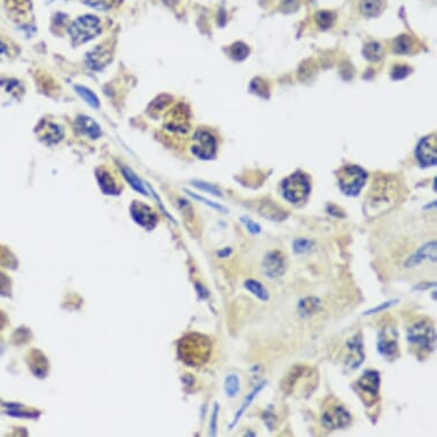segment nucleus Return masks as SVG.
Segmentation results:
<instances>
[{"instance_id":"1","label":"nucleus","mask_w":437,"mask_h":437,"mask_svg":"<svg viewBox=\"0 0 437 437\" xmlns=\"http://www.w3.org/2000/svg\"><path fill=\"white\" fill-rule=\"evenodd\" d=\"M212 344L203 334L191 333L182 338L179 344L180 360L190 366H200L210 358Z\"/></svg>"},{"instance_id":"2","label":"nucleus","mask_w":437,"mask_h":437,"mask_svg":"<svg viewBox=\"0 0 437 437\" xmlns=\"http://www.w3.org/2000/svg\"><path fill=\"white\" fill-rule=\"evenodd\" d=\"M407 341L422 353H432L435 348L436 333L432 319L419 317L407 328Z\"/></svg>"},{"instance_id":"3","label":"nucleus","mask_w":437,"mask_h":437,"mask_svg":"<svg viewBox=\"0 0 437 437\" xmlns=\"http://www.w3.org/2000/svg\"><path fill=\"white\" fill-rule=\"evenodd\" d=\"M101 34V21L94 15L78 18L69 27V35L74 46L92 40Z\"/></svg>"},{"instance_id":"4","label":"nucleus","mask_w":437,"mask_h":437,"mask_svg":"<svg viewBox=\"0 0 437 437\" xmlns=\"http://www.w3.org/2000/svg\"><path fill=\"white\" fill-rule=\"evenodd\" d=\"M338 178L339 185L345 195L356 196L364 187L367 174L360 166L347 165L340 169Z\"/></svg>"},{"instance_id":"5","label":"nucleus","mask_w":437,"mask_h":437,"mask_svg":"<svg viewBox=\"0 0 437 437\" xmlns=\"http://www.w3.org/2000/svg\"><path fill=\"white\" fill-rule=\"evenodd\" d=\"M283 196L291 203L298 204L307 200L310 192V183L308 178L301 172L290 175L283 182Z\"/></svg>"},{"instance_id":"6","label":"nucleus","mask_w":437,"mask_h":437,"mask_svg":"<svg viewBox=\"0 0 437 437\" xmlns=\"http://www.w3.org/2000/svg\"><path fill=\"white\" fill-rule=\"evenodd\" d=\"M192 154L201 159H211L217 151L215 138L207 130H198L194 135V143L191 146Z\"/></svg>"},{"instance_id":"7","label":"nucleus","mask_w":437,"mask_h":437,"mask_svg":"<svg viewBox=\"0 0 437 437\" xmlns=\"http://www.w3.org/2000/svg\"><path fill=\"white\" fill-rule=\"evenodd\" d=\"M380 376L377 371H366L360 379L357 380V388L360 390L361 396L365 395L364 400L366 403H374L379 396Z\"/></svg>"},{"instance_id":"8","label":"nucleus","mask_w":437,"mask_h":437,"mask_svg":"<svg viewBox=\"0 0 437 437\" xmlns=\"http://www.w3.org/2000/svg\"><path fill=\"white\" fill-rule=\"evenodd\" d=\"M322 421L323 425L330 430L345 428L350 422V414L342 406L334 405L323 412Z\"/></svg>"},{"instance_id":"9","label":"nucleus","mask_w":437,"mask_h":437,"mask_svg":"<svg viewBox=\"0 0 437 437\" xmlns=\"http://www.w3.org/2000/svg\"><path fill=\"white\" fill-rule=\"evenodd\" d=\"M377 347L379 353L384 357H395L399 353L397 332L391 326H386L379 332Z\"/></svg>"},{"instance_id":"10","label":"nucleus","mask_w":437,"mask_h":437,"mask_svg":"<svg viewBox=\"0 0 437 437\" xmlns=\"http://www.w3.org/2000/svg\"><path fill=\"white\" fill-rule=\"evenodd\" d=\"M262 269L269 278H277L284 275L286 270L285 255L280 251H272L267 253L262 262Z\"/></svg>"},{"instance_id":"11","label":"nucleus","mask_w":437,"mask_h":437,"mask_svg":"<svg viewBox=\"0 0 437 437\" xmlns=\"http://www.w3.org/2000/svg\"><path fill=\"white\" fill-rule=\"evenodd\" d=\"M417 158L422 166H435L437 163V150L435 136H427L417 146Z\"/></svg>"},{"instance_id":"12","label":"nucleus","mask_w":437,"mask_h":437,"mask_svg":"<svg viewBox=\"0 0 437 437\" xmlns=\"http://www.w3.org/2000/svg\"><path fill=\"white\" fill-rule=\"evenodd\" d=\"M130 213H132L135 222L146 229H152L157 223V215L154 213L151 208L142 203H136V201L133 203L130 206Z\"/></svg>"},{"instance_id":"13","label":"nucleus","mask_w":437,"mask_h":437,"mask_svg":"<svg viewBox=\"0 0 437 437\" xmlns=\"http://www.w3.org/2000/svg\"><path fill=\"white\" fill-rule=\"evenodd\" d=\"M347 365L351 368H357L364 361L363 341L360 335H355L347 342Z\"/></svg>"},{"instance_id":"14","label":"nucleus","mask_w":437,"mask_h":437,"mask_svg":"<svg viewBox=\"0 0 437 437\" xmlns=\"http://www.w3.org/2000/svg\"><path fill=\"white\" fill-rule=\"evenodd\" d=\"M423 260H432L433 262L436 261V242L427 243L417 251L413 255L409 257V260L406 261V267L411 268V267L418 266L422 262Z\"/></svg>"},{"instance_id":"15","label":"nucleus","mask_w":437,"mask_h":437,"mask_svg":"<svg viewBox=\"0 0 437 437\" xmlns=\"http://www.w3.org/2000/svg\"><path fill=\"white\" fill-rule=\"evenodd\" d=\"M110 57L111 55H110L109 48L100 45L87 54V64L93 69H101L104 65H107L108 62L110 61Z\"/></svg>"},{"instance_id":"16","label":"nucleus","mask_w":437,"mask_h":437,"mask_svg":"<svg viewBox=\"0 0 437 437\" xmlns=\"http://www.w3.org/2000/svg\"><path fill=\"white\" fill-rule=\"evenodd\" d=\"M77 126L78 129L85 135H87L91 139H99L102 135L100 126L97 125L95 120L90 118L87 116H80L77 118Z\"/></svg>"},{"instance_id":"17","label":"nucleus","mask_w":437,"mask_h":437,"mask_svg":"<svg viewBox=\"0 0 437 437\" xmlns=\"http://www.w3.org/2000/svg\"><path fill=\"white\" fill-rule=\"evenodd\" d=\"M384 4L383 0H362L360 4V9L362 14L368 18L378 16L383 11Z\"/></svg>"},{"instance_id":"18","label":"nucleus","mask_w":437,"mask_h":437,"mask_svg":"<svg viewBox=\"0 0 437 437\" xmlns=\"http://www.w3.org/2000/svg\"><path fill=\"white\" fill-rule=\"evenodd\" d=\"M122 173H123L124 178L126 179V181L128 182L130 187L134 189L135 191L140 192V194L143 196L148 195V191L146 190L142 181L140 180V179L138 178V175H136L135 173L132 171V169H130L129 167H126V166H122Z\"/></svg>"},{"instance_id":"19","label":"nucleus","mask_w":437,"mask_h":437,"mask_svg":"<svg viewBox=\"0 0 437 437\" xmlns=\"http://www.w3.org/2000/svg\"><path fill=\"white\" fill-rule=\"evenodd\" d=\"M299 308L301 310L302 315L310 316L316 314L321 309V301L315 296H308V298L302 299L299 303Z\"/></svg>"},{"instance_id":"20","label":"nucleus","mask_w":437,"mask_h":437,"mask_svg":"<svg viewBox=\"0 0 437 437\" xmlns=\"http://www.w3.org/2000/svg\"><path fill=\"white\" fill-rule=\"evenodd\" d=\"M265 387V382H261V383H259V384H256V387L254 388V389L251 391V393L249 394V395H247V397L245 399V401H244V403H243V405H242V407H240L239 410L237 411V413H236V416H235V418H234V421H233V423H231L230 425V428H233V427L236 425V423L238 422V420L240 419V417L243 416L244 414V412H245V411L247 410V407H249L250 405H251V403L253 402V400L255 399V396L257 395V394L260 393L261 390H262V388Z\"/></svg>"},{"instance_id":"21","label":"nucleus","mask_w":437,"mask_h":437,"mask_svg":"<svg viewBox=\"0 0 437 437\" xmlns=\"http://www.w3.org/2000/svg\"><path fill=\"white\" fill-rule=\"evenodd\" d=\"M245 289L247 291L252 293L254 296H256L257 299L262 300V301H266V300L269 299V294L268 291L265 289V286L262 285L260 282H257L255 279H249L246 280L245 284Z\"/></svg>"},{"instance_id":"22","label":"nucleus","mask_w":437,"mask_h":437,"mask_svg":"<svg viewBox=\"0 0 437 437\" xmlns=\"http://www.w3.org/2000/svg\"><path fill=\"white\" fill-rule=\"evenodd\" d=\"M74 90H76L78 95H79L81 99L85 101V102L89 104V106H91L92 108H95V109H97V108L100 107V101H99V99H97V96L92 92V91L87 89V87L78 86V85H76V86H74Z\"/></svg>"},{"instance_id":"23","label":"nucleus","mask_w":437,"mask_h":437,"mask_svg":"<svg viewBox=\"0 0 437 437\" xmlns=\"http://www.w3.org/2000/svg\"><path fill=\"white\" fill-rule=\"evenodd\" d=\"M315 19L318 27L325 30V29L331 28L332 25H333L335 21V15L334 13H332L330 11H321L316 14Z\"/></svg>"},{"instance_id":"24","label":"nucleus","mask_w":437,"mask_h":437,"mask_svg":"<svg viewBox=\"0 0 437 437\" xmlns=\"http://www.w3.org/2000/svg\"><path fill=\"white\" fill-rule=\"evenodd\" d=\"M364 55L370 61H379L383 56V48L378 42H370L364 48Z\"/></svg>"},{"instance_id":"25","label":"nucleus","mask_w":437,"mask_h":437,"mask_svg":"<svg viewBox=\"0 0 437 437\" xmlns=\"http://www.w3.org/2000/svg\"><path fill=\"white\" fill-rule=\"evenodd\" d=\"M224 390L229 397H235L239 391V378L236 374H229L224 380Z\"/></svg>"},{"instance_id":"26","label":"nucleus","mask_w":437,"mask_h":437,"mask_svg":"<svg viewBox=\"0 0 437 437\" xmlns=\"http://www.w3.org/2000/svg\"><path fill=\"white\" fill-rule=\"evenodd\" d=\"M411 48H412V38L409 37V36H400L394 41V51L396 53H407V52L411 51Z\"/></svg>"},{"instance_id":"27","label":"nucleus","mask_w":437,"mask_h":437,"mask_svg":"<svg viewBox=\"0 0 437 437\" xmlns=\"http://www.w3.org/2000/svg\"><path fill=\"white\" fill-rule=\"evenodd\" d=\"M250 53L249 47L243 42H236L230 47V56L236 61H243Z\"/></svg>"},{"instance_id":"28","label":"nucleus","mask_w":437,"mask_h":437,"mask_svg":"<svg viewBox=\"0 0 437 437\" xmlns=\"http://www.w3.org/2000/svg\"><path fill=\"white\" fill-rule=\"evenodd\" d=\"M312 245H314V243L311 240L306 239V238H298L293 243V250H294L295 253L302 254L310 251L312 249Z\"/></svg>"},{"instance_id":"29","label":"nucleus","mask_w":437,"mask_h":437,"mask_svg":"<svg viewBox=\"0 0 437 437\" xmlns=\"http://www.w3.org/2000/svg\"><path fill=\"white\" fill-rule=\"evenodd\" d=\"M116 1L117 0H85V2L91 7L100 9V11L101 9L107 11V9L111 8Z\"/></svg>"},{"instance_id":"30","label":"nucleus","mask_w":437,"mask_h":437,"mask_svg":"<svg viewBox=\"0 0 437 437\" xmlns=\"http://www.w3.org/2000/svg\"><path fill=\"white\" fill-rule=\"evenodd\" d=\"M194 185L196 188L200 189V190L207 191V192H210V194H213L215 196H221V192L217 187H214V185H212L210 183H206V182L194 181Z\"/></svg>"},{"instance_id":"31","label":"nucleus","mask_w":437,"mask_h":437,"mask_svg":"<svg viewBox=\"0 0 437 437\" xmlns=\"http://www.w3.org/2000/svg\"><path fill=\"white\" fill-rule=\"evenodd\" d=\"M218 403L214 404V409H213V413H212V418H211V425H210V429L211 432L210 434L212 436L217 435V429H218Z\"/></svg>"},{"instance_id":"32","label":"nucleus","mask_w":437,"mask_h":437,"mask_svg":"<svg viewBox=\"0 0 437 437\" xmlns=\"http://www.w3.org/2000/svg\"><path fill=\"white\" fill-rule=\"evenodd\" d=\"M187 192H188V195H190V196H191V197H194V198H195V200H200V201H201V203L206 204V205H207V206H211L212 208H215V210H218V211H221V212H226V211H227V208H226V207L221 206V205H218V204L212 203V201L207 200H206V198H204V197H200V196H198V195H195V194H192V192L188 191V190H187Z\"/></svg>"},{"instance_id":"33","label":"nucleus","mask_w":437,"mask_h":437,"mask_svg":"<svg viewBox=\"0 0 437 437\" xmlns=\"http://www.w3.org/2000/svg\"><path fill=\"white\" fill-rule=\"evenodd\" d=\"M396 302H397V300H390V301H386V302L381 303V305L378 306V307L373 308V309H370V310H367L366 312H364V315H372V314H376V312L384 311V310H386V309L390 308L393 305H395Z\"/></svg>"},{"instance_id":"34","label":"nucleus","mask_w":437,"mask_h":437,"mask_svg":"<svg viewBox=\"0 0 437 437\" xmlns=\"http://www.w3.org/2000/svg\"><path fill=\"white\" fill-rule=\"evenodd\" d=\"M242 222H243L244 224H245L246 228H247V230H249L250 233H252V234H259L260 231H261V228H260L259 224L255 223V222H254V221H252V220H251V218H249L243 217V218H242Z\"/></svg>"},{"instance_id":"35","label":"nucleus","mask_w":437,"mask_h":437,"mask_svg":"<svg viewBox=\"0 0 437 437\" xmlns=\"http://www.w3.org/2000/svg\"><path fill=\"white\" fill-rule=\"evenodd\" d=\"M410 71H411L410 68L404 67V65H399V67H396L395 69L393 70V78H395V79H402V78L406 77L407 74L410 73Z\"/></svg>"},{"instance_id":"36","label":"nucleus","mask_w":437,"mask_h":437,"mask_svg":"<svg viewBox=\"0 0 437 437\" xmlns=\"http://www.w3.org/2000/svg\"><path fill=\"white\" fill-rule=\"evenodd\" d=\"M299 6V0H283V7L288 11H295Z\"/></svg>"},{"instance_id":"37","label":"nucleus","mask_w":437,"mask_h":437,"mask_svg":"<svg viewBox=\"0 0 437 437\" xmlns=\"http://www.w3.org/2000/svg\"><path fill=\"white\" fill-rule=\"evenodd\" d=\"M230 253H231V249H229V247H227V249H224V250L220 251V252H218V256H221V257L229 256Z\"/></svg>"}]
</instances>
